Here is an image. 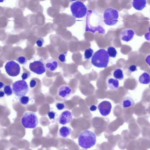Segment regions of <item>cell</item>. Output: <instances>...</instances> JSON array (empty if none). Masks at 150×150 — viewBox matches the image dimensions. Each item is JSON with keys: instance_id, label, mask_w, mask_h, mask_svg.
<instances>
[{"instance_id": "1", "label": "cell", "mask_w": 150, "mask_h": 150, "mask_svg": "<svg viewBox=\"0 0 150 150\" xmlns=\"http://www.w3.org/2000/svg\"><path fill=\"white\" fill-rule=\"evenodd\" d=\"M87 14L86 31H90L93 33L98 31L100 33L104 34L105 30L101 15L94 10H89Z\"/></svg>"}, {"instance_id": "2", "label": "cell", "mask_w": 150, "mask_h": 150, "mask_svg": "<svg viewBox=\"0 0 150 150\" xmlns=\"http://www.w3.org/2000/svg\"><path fill=\"white\" fill-rule=\"evenodd\" d=\"M96 142V136L93 132L85 130L82 132L78 138L79 145L83 148L88 149L93 146Z\"/></svg>"}, {"instance_id": "3", "label": "cell", "mask_w": 150, "mask_h": 150, "mask_svg": "<svg viewBox=\"0 0 150 150\" xmlns=\"http://www.w3.org/2000/svg\"><path fill=\"white\" fill-rule=\"evenodd\" d=\"M109 61L107 51L104 49H100L93 55L91 63L95 66L99 68L106 67Z\"/></svg>"}, {"instance_id": "4", "label": "cell", "mask_w": 150, "mask_h": 150, "mask_svg": "<svg viewBox=\"0 0 150 150\" xmlns=\"http://www.w3.org/2000/svg\"><path fill=\"white\" fill-rule=\"evenodd\" d=\"M119 14L116 9L112 8L105 9L103 14V22L106 25L112 26L118 21Z\"/></svg>"}, {"instance_id": "5", "label": "cell", "mask_w": 150, "mask_h": 150, "mask_svg": "<svg viewBox=\"0 0 150 150\" xmlns=\"http://www.w3.org/2000/svg\"><path fill=\"white\" fill-rule=\"evenodd\" d=\"M21 122L25 128L33 129L37 126L38 120L37 115L34 112H28L24 114L21 118Z\"/></svg>"}, {"instance_id": "6", "label": "cell", "mask_w": 150, "mask_h": 150, "mask_svg": "<svg viewBox=\"0 0 150 150\" xmlns=\"http://www.w3.org/2000/svg\"><path fill=\"white\" fill-rule=\"evenodd\" d=\"M70 9L73 16L76 18H81L86 14L87 10L83 2L76 1L71 5Z\"/></svg>"}, {"instance_id": "7", "label": "cell", "mask_w": 150, "mask_h": 150, "mask_svg": "<svg viewBox=\"0 0 150 150\" xmlns=\"http://www.w3.org/2000/svg\"><path fill=\"white\" fill-rule=\"evenodd\" d=\"M12 87L14 94L19 97L25 95L29 90L28 85L26 82L23 80H18L13 83Z\"/></svg>"}, {"instance_id": "8", "label": "cell", "mask_w": 150, "mask_h": 150, "mask_svg": "<svg viewBox=\"0 0 150 150\" xmlns=\"http://www.w3.org/2000/svg\"><path fill=\"white\" fill-rule=\"evenodd\" d=\"M4 68L7 74L11 77H16L20 72L21 68L19 65L13 60L7 62Z\"/></svg>"}, {"instance_id": "9", "label": "cell", "mask_w": 150, "mask_h": 150, "mask_svg": "<svg viewBox=\"0 0 150 150\" xmlns=\"http://www.w3.org/2000/svg\"><path fill=\"white\" fill-rule=\"evenodd\" d=\"M29 68L32 72L38 75L43 74L46 70L42 58L30 63L29 65Z\"/></svg>"}, {"instance_id": "10", "label": "cell", "mask_w": 150, "mask_h": 150, "mask_svg": "<svg viewBox=\"0 0 150 150\" xmlns=\"http://www.w3.org/2000/svg\"><path fill=\"white\" fill-rule=\"evenodd\" d=\"M98 108L101 115L106 116L108 115L111 112L112 105L110 102L104 101L99 104Z\"/></svg>"}, {"instance_id": "11", "label": "cell", "mask_w": 150, "mask_h": 150, "mask_svg": "<svg viewBox=\"0 0 150 150\" xmlns=\"http://www.w3.org/2000/svg\"><path fill=\"white\" fill-rule=\"evenodd\" d=\"M72 119L73 114L71 112L68 110H65L59 115L58 120L60 124L65 125L70 123Z\"/></svg>"}, {"instance_id": "12", "label": "cell", "mask_w": 150, "mask_h": 150, "mask_svg": "<svg viewBox=\"0 0 150 150\" xmlns=\"http://www.w3.org/2000/svg\"><path fill=\"white\" fill-rule=\"evenodd\" d=\"M134 34V31L131 29L123 30L120 35V39L124 41L128 42L132 39Z\"/></svg>"}, {"instance_id": "13", "label": "cell", "mask_w": 150, "mask_h": 150, "mask_svg": "<svg viewBox=\"0 0 150 150\" xmlns=\"http://www.w3.org/2000/svg\"><path fill=\"white\" fill-rule=\"evenodd\" d=\"M71 92V88L67 85L60 86L58 90V95L63 98H66L69 97Z\"/></svg>"}, {"instance_id": "14", "label": "cell", "mask_w": 150, "mask_h": 150, "mask_svg": "<svg viewBox=\"0 0 150 150\" xmlns=\"http://www.w3.org/2000/svg\"><path fill=\"white\" fill-rule=\"evenodd\" d=\"M45 65L46 68L50 71H54L57 68L58 63L56 59L52 58L46 61Z\"/></svg>"}, {"instance_id": "15", "label": "cell", "mask_w": 150, "mask_h": 150, "mask_svg": "<svg viewBox=\"0 0 150 150\" xmlns=\"http://www.w3.org/2000/svg\"><path fill=\"white\" fill-rule=\"evenodd\" d=\"M132 3L135 9L141 11L146 7V0H132Z\"/></svg>"}, {"instance_id": "16", "label": "cell", "mask_w": 150, "mask_h": 150, "mask_svg": "<svg viewBox=\"0 0 150 150\" xmlns=\"http://www.w3.org/2000/svg\"><path fill=\"white\" fill-rule=\"evenodd\" d=\"M107 84L108 87L112 90H116L119 87V82L118 80L112 77L108 79L107 80Z\"/></svg>"}, {"instance_id": "17", "label": "cell", "mask_w": 150, "mask_h": 150, "mask_svg": "<svg viewBox=\"0 0 150 150\" xmlns=\"http://www.w3.org/2000/svg\"><path fill=\"white\" fill-rule=\"evenodd\" d=\"M135 102L133 99L129 96H127L125 97L122 100L121 106L123 108H126L133 106Z\"/></svg>"}, {"instance_id": "18", "label": "cell", "mask_w": 150, "mask_h": 150, "mask_svg": "<svg viewBox=\"0 0 150 150\" xmlns=\"http://www.w3.org/2000/svg\"><path fill=\"white\" fill-rule=\"evenodd\" d=\"M71 129L68 127L64 126L59 130V134L61 137L64 138L67 137L71 133Z\"/></svg>"}, {"instance_id": "19", "label": "cell", "mask_w": 150, "mask_h": 150, "mask_svg": "<svg viewBox=\"0 0 150 150\" xmlns=\"http://www.w3.org/2000/svg\"><path fill=\"white\" fill-rule=\"evenodd\" d=\"M139 81L142 84H147L149 83L150 81L149 75L146 73H144L140 76Z\"/></svg>"}, {"instance_id": "20", "label": "cell", "mask_w": 150, "mask_h": 150, "mask_svg": "<svg viewBox=\"0 0 150 150\" xmlns=\"http://www.w3.org/2000/svg\"><path fill=\"white\" fill-rule=\"evenodd\" d=\"M112 75L113 77L117 80H122L124 77L122 70L119 68L115 69L113 71Z\"/></svg>"}, {"instance_id": "21", "label": "cell", "mask_w": 150, "mask_h": 150, "mask_svg": "<svg viewBox=\"0 0 150 150\" xmlns=\"http://www.w3.org/2000/svg\"><path fill=\"white\" fill-rule=\"evenodd\" d=\"M107 52L109 56L113 58H115L117 54V51L115 48L112 46L108 47Z\"/></svg>"}, {"instance_id": "22", "label": "cell", "mask_w": 150, "mask_h": 150, "mask_svg": "<svg viewBox=\"0 0 150 150\" xmlns=\"http://www.w3.org/2000/svg\"><path fill=\"white\" fill-rule=\"evenodd\" d=\"M93 53V50L91 48L86 49L84 51V57L85 59L89 60L92 57Z\"/></svg>"}, {"instance_id": "23", "label": "cell", "mask_w": 150, "mask_h": 150, "mask_svg": "<svg viewBox=\"0 0 150 150\" xmlns=\"http://www.w3.org/2000/svg\"><path fill=\"white\" fill-rule=\"evenodd\" d=\"M30 100L28 96H23L20 97L19 99L20 103L22 105H26L28 103Z\"/></svg>"}, {"instance_id": "24", "label": "cell", "mask_w": 150, "mask_h": 150, "mask_svg": "<svg viewBox=\"0 0 150 150\" xmlns=\"http://www.w3.org/2000/svg\"><path fill=\"white\" fill-rule=\"evenodd\" d=\"M4 91L8 96L11 95L13 94V91L9 85H6L4 87Z\"/></svg>"}, {"instance_id": "25", "label": "cell", "mask_w": 150, "mask_h": 150, "mask_svg": "<svg viewBox=\"0 0 150 150\" xmlns=\"http://www.w3.org/2000/svg\"><path fill=\"white\" fill-rule=\"evenodd\" d=\"M16 60L20 64L24 65L27 63V59L24 56H20L18 57L16 59Z\"/></svg>"}, {"instance_id": "26", "label": "cell", "mask_w": 150, "mask_h": 150, "mask_svg": "<svg viewBox=\"0 0 150 150\" xmlns=\"http://www.w3.org/2000/svg\"><path fill=\"white\" fill-rule=\"evenodd\" d=\"M67 55V52H65L60 54L58 56L59 60L61 62L64 63L66 61V57Z\"/></svg>"}, {"instance_id": "27", "label": "cell", "mask_w": 150, "mask_h": 150, "mask_svg": "<svg viewBox=\"0 0 150 150\" xmlns=\"http://www.w3.org/2000/svg\"><path fill=\"white\" fill-rule=\"evenodd\" d=\"M45 42V41L43 38L42 37L38 38L36 42V43L39 47H41L43 45Z\"/></svg>"}, {"instance_id": "28", "label": "cell", "mask_w": 150, "mask_h": 150, "mask_svg": "<svg viewBox=\"0 0 150 150\" xmlns=\"http://www.w3.org/2000/svg\"><path fill=\"white\" fill-rule=\"evenodd\" d=\"M30 75V72L29 71H26L23 73L21 77L22 80H25L29 78Z\"/></svg>"}, {"instance_id": "29", "label": "cell", "mask_w": 150, "mask_h": 150, "mask_svg": "<svg viewBox=\"0 0 150 150\" xmlns=\"http://www.w3.org/2000/svg\"><path fill=\"white\" fill-rule=\"evenodd\" d=\"M47 114L50 119H53L55 117L56 113L53 111H50L47 112Z\"/></svg>"}, {"instance_id": "30", "label": "cell", "mask_w": 150, "mask_h": 150, "mask_svg": "<svg viewBox=\"0 0 150 150\" xmlns=\"http://www.w3.org/2000/svg\"><path fill=\"white\" fill-rule=\"evenodd\" d=\"M55 106L57 109L59 110H62L65 107L64 104L62 102L57 103L56 104Z\"/></svg>"}, {"instance_id": "31", "label": "cell", "mask_w": 150, "mask_h": 150, "mask_svg": "<svg viewBox=\"0 0 150 150\" xmlns=\"http://www.w3.org/2000/svg\"><path fill=\"white\" fill-rule=\"evenodd\" d=\"M137 66L134 65H131L128 68V70L131 72H134L137 71Z\"/></svg>"}, {"instance_id": "32", "label": "cell", "mask_w": 150, "mask_h": 150, "mask_svg": "<svg viewBox=\"0 0 150 150\" xmlns=\"http://www.w3.org/2000/svg\"><path fill=\"white\" fill-rule=\"evenodd\" d=\"M36 82L34 79L31 80L30 82V86L31 88H33L36 85Z\"/></svg>"}, {"instance_id": "33", "label": "cell", "mask_w": 150, "mask_h": 150, "mask_svg": "<svg viewBox=\"0 0 150 150\" xmlns=\"http://www.w3.org/2000/svg\"><path fill=\"white\" fill-rule=\"evenodd\" d=\"M90 110L91 111H95L97 109V107L94 105H92L90 107Z\"/></svg>"}, {"instance_id": "34", "label": "cell", "mask_w": 150, "mask_h": 150, "mask_svg": "<svg viewBox=\"0 0 150 150\" xmlns=\"http://www.w3.org/2000/svg\"><path fill=\"white\" fill-rule=\"evenodd\" d=\"M5 94L4 91L0 90V98L4 97L5 96Z\"/></svg>"}, {"instance_id": "35", "label": "cell", "mask_w": 150, "mask_h": 150, "mask_svg": "<svg viewBox=\"0 0 150 150\" xmlns=\"http://www.w3.org/2000/svg\"><path fill=\"white\" fill-rule=\"evenodd\" d=\"M5 86V85L2 82L0 81V90H1L2 88H4Z\"/></svg>"}, {"instance_id": "36", "label": "cell", "mask_w": 150, "mask_h": 150, "mask_svg": "<svg viewBox=\"0 0 150 150\" xmlns=\"http://www.w3.org/2000/svg\"><path fill=\"white\" fill-rule=\"evenodd\" d=\"M5 0H0V3H2Z\"/></svg>"}, {"instance_id": "37", "label": "cell", "mask_w": 150, "mask_h": 150, "mask_svg": "<svg viewBox=\"0 0 150 150\" xmlns=\"http://www.w3.org/2000/svg\"><path fill=\"white\" fill-rule=\"evenodd\" d=\"M71 1H76V0H71Z\"/></svg>"}]
</instances>
